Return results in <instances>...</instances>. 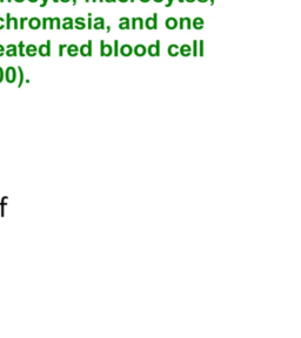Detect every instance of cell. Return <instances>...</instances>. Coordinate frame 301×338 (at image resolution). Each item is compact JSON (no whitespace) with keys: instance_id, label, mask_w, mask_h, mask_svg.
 Here are the masks:
<instances>
[{"instance_id":"obj_1","label":"cell","mask_w":301,"mask_h":338,"mask_svg":"<svg viewBox=\"0 0 301 338\" xmlns=\"http://www.w3.org/2000/svg\"><path fill=\"white\" fill-rule=\"evenodd\" d=\"M147 53L149 57H158L160 55V40H157L155 43L149 45L147 48Z\"/></svg>"},{"instance_id":"obj_2","label":"cell","mask_w":301,"mask_h":338,"mask_svg":"<svg viewBox=\"0 0 301 338\" xmlns=\"http://www.w3.org/2000/svg\"><path fill=\"white\" fill-rule=\"evenodd\" d=\"M157 19H158V14H157V13H154L153 16L147 18L146 21H145V26H146V28H148V30H157V27H158V21H157Z\"/></svg>"},{"instance_id":"obj_3","label":"cell","mask_w":301,"mask_h":338,"mask_svg":"<svg viewBox=\"0 0 301 338\" xmlns=\"http://www.w3.org/2000/svg\"><path fill=\"white\" fill-rule=\"evenodd\" d=\"M92 45H93L92 40H88V42H87L86 45L84 43L82 46H80V48H79L80 54H81L82 57H91V55H92Z\"/></svg>"},{"instance_id":"obj_4","label":"cell","mask_w":301,"mask_h":338,"mask_svg":"<svg viewBox=\"0 0 301 338\" xmlns=\"http://www.w3.org/2000/svg\"><path fill=\"white\" fill-rule=\"evenodd\" d=\"M112 53H113V49H112L111 45H107L104 42V40H100V55L101 57H110Z\"/></svg>"},{"instance_id":"obj_5","label":"cell","mask_w":301,"mask_h":338,"mask_svg":"<svg viewBox=\"0 0 301 338\" xmlns=\"http://www.w3.org/2000/svg\"><path fill=\"white\" fill-rule=\"evenodd\" d=\"M133 52H134V54L138 55V57H143V55L147 53V48L145 47L143 43H139V45H137V46L134 47Z\"/></svg>"},{"instance_id":"obj_6","label":"cell","mask_w":301,"mask_h":338,"mask_svg":"<svg viewBox=\"0 0 301 338\" xmlns=\"http://www.w3.org/2000/svg\"><path fill=\"white\" fill-rule=\"evenodd\" d=\"M179 27H180V30H184V28L190 30V27H192V21H190V18H180Z\"/></svg>"},{"instance_id":"obj_7","label":"cell","mask_w":301,"mask_h":338,"mask_svg":"<svg viewBox=\"0 0 301 338\" xmlns=\"http://www.w3.org/2000/svg\"><path fill=\"white\" fill-rule=\"evenodd\" d=\"M119 53L121 54V55H124V57H129L131 54L133 53V48L132 46H129V45H122L121 47L119 48Z\"/></svg>"},{"instance_id":"obj_8","label":"cell","mask_w":301,"mask_h":338,"mask_svg":"<svg viewBox=\"0 0 301 338\" xmlns=\"http://www.w3.org/2000/svg\"><path fill=\"white\" fill-rule=\"evenodd\" d=\"M179 53L182 57H190V54H192V47H190V45H187V43H184L182 46H180Z\"/></svg>"},{"instance_id":"obj_9","label":"cell","mask_w":301,"mask_h":338,"mask_svg":"<svg viewBox=\"0 0 301 338\" xmlns=\"http://www.w3.org/2000/svg\"><path fill=\"white\" fill-rule=\"evenodd\" d=\"M143 30V20L141 18H133L132 19V30Z\"/></svg>"},{"instance_id":"obj_10","label":"cell","mask_w":301,"mask_h":338,"mask_svg":"<svg viewBox=\"0 0 301 338\" xmlns=\"http://www.w3.org/2000/svg\"><path fill=\"white\" fill-rule=\"evenodd\" d=\"M165 26H166V28H168V30H174L175 27L178 26V20L175 18H168V19H166V21H165Z\"/></svg>"},{"instance_id":"obj_11","label":"cell","mask_w":301,"mask_h":338,"mask_svg":"<svg viewBox=\"0 0 301 338\" xmlns=\"http://www.w3.org/2000/svg\"><path fill=\"white\" fill-rule=\"evenodd\" d=\"M39 52H40L41 55H49V54H51V41H47L46 45L40 46Z\"/></svg>"},{"instance_id":"obj_12","label":"cell","mask_w":301,"mask_h":338,"mask_svg":"<svg viewBox=\"0 0 301 338\" xmlns=\"http://www.w3.org/2000/svg\"><path fill=\"white\" fill-rule=\"evenodd\" d=\"M179 46L178 45H175V43H173V45H169L168 46V49H167V53H168L171 57H176L178 54H179Z\"/></svg>"},{"instance_id":"obj_13","label":"cell","mask_w":301,"mask_h":338,"mask_svg":"<svg viewBox=\"0 0 301 338\" xmlns=\"http://www.w3.org/2000/svg\"><path fill=\"white\" fill-rule=\"evenodd\" d=\"M192 26H193V28H195V30H202V27H204L202 18H195L194 20L192 21Z\"/></svg>"},{"instance_id":"obj_14","label":"cell","mask_w":301,"mask_h":338,"mask_svg":"<svg viewBox=\"0 0 301 338\" xmlns=\"http://www.w3.org/2000/svg\"><path fill=\"white\" fill-rule=\"evenodd\" d=\"M67 53L71 57H77V54L79 53V47L77 45H69L67 46Z\"/></svg>"},{"instance_id":"obj_15","label":"cell","mask_w":301,"mask_h":338,"mask_svg":"<svg viewBox=\"0 0 301 338\" xmlns=\"http://www.w3.org/2000/svg\"><path fill=\"white\" fill-rule=\"evenodd\" d=\"M30 26H31L33 30L38 28V27L40 26V21H39V19H37V18H33V19L30 21Z\"/></svg>"},{"instance_id":"obj_16","label":"cell","mask_w":301,"mask_h":338,"mask_svg":"<svg viewBox=\"0 0 301 338\" xmlns=\"http://www.w3.org/2000/svg\"><path fill=\"white\" fill-rule=\"evenodd\" d=\"M112 49H113V55L118 57L119 55V41L118 40H114V45H113Z\"/></svg>"},{"instance_id":"obj_17","label":"cell","mask_w":301,"mask_h":338,"mask_svg":"<svg viewBox=\"0 0 301 338\" xmlns=\"http://www.w3.org/2000/svg\"><path fill=\"white\" fill-rule=\"evenodd\" d=\"M192 54H193V57H198V40H193Z\"/></svg>"},{"instance_id":"obj_18","label":"cell","mask_w":301,"mask_h":338,"mask_svg":"<svg viewBox=\"0 0 301 338\" xmlns=\"http://www.w3.org/2000/svg\"><path fill=\"white\" fill-rule=\"evenodd\" d=\"M92 28L94 30H104L105 28V22H94V25Z\"/></svg>"},{"instance_id":"obj_19","label":"cell","mask_w":301,"mask_h":338,"mask_svg":"<svg viewBox=\"0 0 301 338\" xmlns=\"http://www.w3.org/2000/svg\"><path fill=\"white\" fill-rule=\"evenodd\" d=\"M198 45H199V47H198V48H199L198 55H199V57H202V55H204V41H202V40H201V41H199V42H198Z\"/></svg>"},{"instance_id":"obj_20","label":"cell","mask_w":301,"mask_h":338,"mask_svg":"<svg viewBox=\"0 0 301 338\" xmlns=\"http://www.w3.org/2000/svg\"><path fill=\"white\" fill-rule=\"evenodd\" d=\"M63 30H72L73 28V22H63V26H61Z\"/></svg>"},{"instance_id":"obj_21","label":"cell","mask_w":301,"mask_h":338,"mask_svg":"<svg viewBox=\"0 0 301 338\" xmlns=\"http://www.w3.org/2000/svg\"><path fill=\"white\" fill-rule=\"evenodd\" d=\"M119 28L120 30H129V22H120Z\"/></svg>"},{"instance_id":"obj_22","label":"cell","mask_w":301,"mask_h":338,"mask_svg":"<svg viewBox=\"0 0 301 338\" xmlns=\"http://www.w3.org/2000/svg\"><path fill=\"white\" fill-rule=\"evenodd\" d=\"M86 27H87L88 30H92V27H93V19H92V16H88V19H87V24H86Z\"/></svg>"},{"instance_id":"obj_23","label":"cell","mask_w":301,"mask_h":338,"mask_svg":"<svg viewBox=\"0 0 301 338\" xmlns=\"http://www.w3.org/2000/svg\"><path fill=\"white\" fill-rule=\"evenodd\" d=\"M27 52L30 53L31 55H34V54H35V46H33V45L28 46V48H27Z\"/></svg>"},{"instance_id":"obj_24","label":"cell","mask_w":301,"mask_h":338,"mask_svg":"<svg viewBox=\"0 0 301 338\" xmlns=\"http://www.w3.org/2000/svg\"><path fill=\"white\" fill-rule=\"evenodd\" d=\"M66 47H67L66 45H60V46H59V55H60V57L63 54V49H65Z\"/></svg>"},{"instance_id":"obj_25","label":"cell","mask_w":301,"mask_h":338,"mask_svg":"<svg viewBox=\"0 0 301 338\" xmlns=\"http://www.w3.org/2000/svg\"><path fill=\"white\" fill-rule=\"evenodd\" d=\"M75 28L77 30H84V28H86V24H75Z\"/></svg>"},{"instance_id":"obj_26","label":"cell","mask_w":301,"mask_h":338,"mask_svg":"<svg viewBox=\"0 0 301 338\" xmlns=\"http://www.w3.org/2000/svg\"><path fill=\"white\" fill-rule=\"evenodd\" d=\"M75 24H86V22H85V18H81V16L77 18V19H75Z\"/></svg>"},{"instance_id":"obj_27","label":"cell","mask_w":301,"mask_h":338,"mask_svg":"<svg viewBox=\"0 0 301 338\" xmlns=\"http://www.w3.org/2000/svg\"><path fill=\"white\" fill-rule=\"evenodd\" d=\"M94 22H105V21H104V19H102L101 16H98V18H95L94 19Z\"/></svg>"},{"instance_id":"obj_28","label":"cell","mask_w":301,"mask_h":338,"mask_svg":"<svg viewBox=\"0 0 301 338\" xmlns=\"http://www.w3.org/2000/svg\"><path fill=\"white\" fill-rule=\"evenodd\" d=\"M119 20H120V22H129V19H128V18H126V16H124V18H120Z\"/></svg>"},{"instance_id":"obj_29","label":"cell","mask_w":301,"mask_h":338,"mask_svg":"<svg viewBox=\"0 0 301 338\" xmlns=\"http://www.w3.org/2000/svg\"><path fill=\"white\" fill-rule=\"evenodd\" d=\"M63 22H73V19H72V18H65V19H63Z\"/></svg>"},{"instance_id":"obj_30","label":"cell","mask_w":301,"mask_h":338,"mask_svg":"<svg viewBox=\"0 0 301 338\" xmlns=\"http://www.w3.org/2000/svg\"><path fill=\"white\" fill-rule=\"evenodd\" d=\"M172 4H173V0H168V1H167V4H166L165 6H166V7H171V6H172Z\"/></svg>"},{"instance_id":"obj_31","label":"cell","mask_w":301,"mask_h":338,"mask_svg":"<svg viewBox=\"0 0 301 338\" xmlns=\"http://www.w3.org/2000/svg\"><path fill=\"white\" fill-rule=\"evenodd\" d=\"M105 28H106V32H107V33H110V32H111V27H110V26L105 27Z\"/></svg>"},{"instance_id":"obj_32","label":"cell","mask_w":301,"mask_h":338,"mask_svg":"<svg viewBox=\"0 0 301 338\" xmlns=\"http://www.w3.org/2000/svg\"><path fill=\"white\" fill-rule=\"evenodd\" d=\"M198 1H199V2H201V4H205V2H207L208 0H198Z\"/></svg>"},{"instance_id":"obj_33","label":"cell","mask_w":301,"mask_h":338,"mask_svg":"<svg viewBox=\"0 0 301 338\" xmlns=\"http://www.w3.org/2000/svg\"><path fill=\"white\" fill-rule=\"evenodd\" d=\"M106 2H114V1H116V0H105Z\"/></svg>"},{"instance_id":"obj_34","label":"cell","mask_w":301,"mask_h":338,"mask_svg":"<svg viewBox=\"0 0 301 338\" xmlns=\"http://www.w3.org/2000/svg\"><path fill=\"white\" fill-rule=\"evenodd\" d=\"M209 4H211L212 6L214 5V0H209Z\"/></svg>"},{"instance_id":"obj_35","label":"cell","mask_w":301,"mask_h":338,"mask_svg":"<svg viewBox=\"0 0 301 338\" xmlns=\"http://www.w3.org/2000/svg\"><path fill=\"white\" fill-rule=\"evenodd\" d=\"M185 1H187V2H194L195 0H185Z\"/></svg>"},{"instance_id":"obj_36","label":"cell","mask_w":301,"mask_h":338,"mask_svg":"<svg viewBox=\"0 0 301 338\" xmlns=\"http://www.w3.org/2000/svg\"><path fill=\"white\" fill-rule=\"evenodd\" d=\"M72 5H77V0H73V1H72Z\"/></svg>"},{"instance_id":"obj_37","label":"cell","mask_w":301,"mask_h":338,"mask_svg":"<svg viewBox=\"0 0 301 338\" xmlns=\"http://www.w3.org/2000/svg\"><path fill=\"white\" fill-rule=\"evenodd\" d=\"M154 1H155V2H162L164 0H154Z\"/></svg>"},{"instance_id":"obj_38","label":"cell","mask_w":301,"mask_h":338,"mask_svg":"<svg viewBox=\"0 0 301 338\" xmlns=\"http://www.w3.org/2000/svg\"><path fill=\"white\" fill-rule=\"evenodd\" d=\"M140 1H141V2H148L149 0H140Z\"/></svg>"},{"instance_id":"obj_39","label":"cell","mask_w":301,"mask_h":338,"mask_svg":"<svg viewBox=\"0 0 301 338\" xmlns=\"http://www.w3.org/2000/svg\"><path fill=\"white\" fill-rule=\"evenodd\" d=\"M60 1H63V2H68L69 0H60Z\"/></svg>"},{"instance_id":"obj_40","label":"cell","mask_w":301,"mask_h":338,"mask_svg":"<svg viewBox=\"0 0 301 338\" xmlns=\"http://www.w3.org/2000/svg\"><path fill=\"white\" fill-rule=\"evenodd\" d=\"M85 1H87V2H88V1H93V2H95L96 0H85Z\"/></svg>"},{"instance_id":"obj_41","label":"cell","mask_w":301,"mask_h":338,"mask_svg":"<svg viewBox=\"0 0 301 338\" xmlns=\"http://www.w3.org/2000/svg\"><path fill=\"white\" fill-rule=\"evenodd\" d=\"M119 1H121V2H126V1H128V0H119Z\"/></svg>"},{"instance_id":"obj_42","label":"cell","mask_w":301,"mask_h":338,"mask_svg":"<svg viewBox=\"0 0 301 338\" xmlns=\"http://www.w3.org/2000/svg\"><path fill=\"white\" fill-rule=\"evenodd\" d=\"M184 1H185V0H179V2H184Z\"/></svg>"},{"instance_id":"obj_43","label":"cell","mask_w":301,"mask_h":338,"mask_svg":"<svg viewBox=\"0 0 301 338\" xmlns=\"http://www.w3.org/2000/svg\"><path fill=\"white\" fill-rule=\"evenodd\" d=\"M96 1H100V2H102V1H104V0H96Z\"/></svg>"},{"instance_id":"obj_44","label":"cell","mask_w":301,"mask_h":338,"mask_svg":"<svg viewBox=\"0 0 301 338\" xmlns=\"http://www.w3.org/2000/svg\"><path fill=\"white\" fill-rule=\"evenodd\" d=\"M53 1H54V2H57V1H59V0H53Z\"/></svg>"},{"instance_id":"obj_45","label":"cell","mask_w":301,"mask_h":338,"mask_svg":"<svg viewBox=\"0 0 301 338\" xmlns=\"http://www.w3.org/2000/svg\"><path fill=\"white\" fill-rule=\"evenodd\" d=\"M31 1H32V2H34V1H37V0H31Z\"/></svg>"},{"instance_id":"obj_46","label":"cell","mask_w":301,"mask_h":338,"mask_svg":"<svg viewBox=\"0 0 301 338\" xmlns=\"http://www.w3.org/2000/svg\"><path fill=\"white\" fill-rule=\"evenodd\" d=\"M128 1H132V2H134V0H128Z\"/></svg>"}]
</instances>
